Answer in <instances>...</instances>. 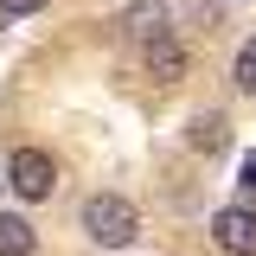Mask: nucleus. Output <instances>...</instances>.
I'll return each instance as SVG.
<instances>
[{
    "instance_id": "1",
    "label": "nucleus",
    "mask_w": 256,
    "mask_h": 256,
    "mask_svg": "<svg viewBox=\"0 0 256 256\" xmlns=\"http://www.w3.org/2000/svg\"><path fill=\"white\" fill-rule=\"evenodd\" d=\"M84 230H90V244H102V250H128L134 230H141V212H134V198H122V192H96L90 205H84Z\"/></svg>"
},
{
    "instance_id": "2",
    "label": "nucleus",
    "mask_w": 256,
    "mask_h": 256,
    "mask_svg": "<svg viewBox=\"0 0 256 256\" xmlns=\"http://www.w3.org/2000/svg\"><path fill=\"white\" fill-rule=\"evenodd\" d=\"M6 186L20 192V198H52V186H58V160L45 154V148H13V160H6Z\"/></svg>"
},
{
    "instance_id": "3",
    "label": "nucleus",
    "mask_w": 256,
    "mask_h": 256,
    "mask_svg": "<svg viewBox=\"0 0 256 256\" xmlns=\"http://www.w3.org/2000/svg\"><path fill=\"white\" fill-rule=\"evenodd\" d=\"M212 237H218V250H230V256H256V212L250 205H224L218 218H212Z\"/></svg>"
},
{
    "instance_id": "4",
    "label": "nucleus",
    "mask_w": 256,
    "mask_h": 256,
    "mask_svg": "<svg viewBox=\"0 0 256 256\" xmlns=\"http://www.w3.org/2000/svg\"><path fill=\"white\" fill-rule=\"evenodd\" d=\"M186 45L173 38V32H160V38H148V77H160V84H180L186 77Z\"/></svg>"
},
{
    "instance_id": "5",
    "label": "nucleus",
    "mask_w": 256,
    "mask_h": 256,
    "mask_svg": "<svg viewBox=\"0 0 256 256\" xmlns=\"http://www.w3.org/2000/svg\"><path fill=\"white\" fill-rule=\"evenodd\" d=\"M122 32H128V38H141V45L160 38V32H166V0H134V6L122 13Z\"/></svg>"
},
{
    "instance_id": "6",
    "label": "nucleus",
    "mask_w": 256,
    "mask_h": 256,
    "mask_svg": "<svg viewBox=\"0 0 256 256\" xmlns=\"http://www.w3.org/2000/svg\"><path fill=\"white\" fill-rule=\"evenodd\" d=\"M32 250H38V230L13 212H0V256H32Z\"/></svg>"
},
{
    "instance_id": "7",
    "label": "nucleus",
    "mask_w": 256,
    "mask_h": 256,
    "mask_svg": "<svg viewBox=\"0 0 256 256\" xmlns=\"http://www.w3.org/2000/svg\"><path fill=\"white\" fill-rule=\"evenodd\" d=\"M186 141L198 148V154H218L224 141H230V122L224 116H192V128H186Z\"/></svg>"
},
{
    "instance_id": "8",
    "label": "nucleus",
    "mask_w": 256,
    "mask_h": 256,
    "mask_svg": "<svg viewBox=\"0 0 256 256\" xmlns=\"http://www.w3.org/2000/svg\"><path fill=\"white\" fill-rule=\"evenodd\" d=\"M237 84H244V90H256V38L237 52Z\"/></svg>"
},
{
    "instance_id": "9",
    "label": "nucleus",
    "mask_w": 256,
    "mask_h": 256,
    "mask_svg": "<svg viewBox=\"0 0 256 256\" xmlns=\"http://www.w3.org/2000/svg\"><path fill=\"white\" fill-rule=\"evenodd\" d=\"M38 6H45V0H0V13H6V20H20V13H38Z\"/></svg>"
},
{
    "instance_id": "10",
    "label": "nucleus",
    "mask_w": 256,
    "mask_h": 256,
    "mask_svg": "<svg viewBox=\"0 0 256 256\" xmlns=\"http://www.w3.org/2000/svg\"><path fill=\"white\" fill-rule=\"evenodd\" d=\"M244 192H256V154H244Z\"/></svg>"
},
{
    "instance_id": "11",
    "label": "nucleus",
    "mask_w": 256,
    "mask_h": 256,
    "mask_svg": "<svg viewBox=\"0 0 256 256\" xmlns=\"http://www.w3.org/2000/svg\"><path fill=\"white\" fill-rule=\"evenodd\" d=\"M0 186H6V180H0Z\"/></svg>"
}]
</instances>
